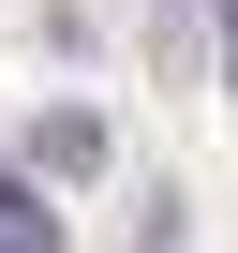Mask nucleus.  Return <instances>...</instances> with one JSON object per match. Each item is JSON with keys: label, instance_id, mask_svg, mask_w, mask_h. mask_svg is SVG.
Listing matches in <instances>:
<instances>
[{"label": "nucleus", "instance_id": "f03ea898", "mask_svg": "<svg viewBox=\"0 0 238 253\" xmlns=\"http://www.w3.org/2000/svg\"><path fill=\"white\" fill-rule=\"evenodd\" d=\"M0 253H60V223H45V194L0 164Z\"/></svg>", "mask_w": 238, "mask_h": 253}, {"label": "nucleus", "instance_id": "7ed1b4c3", "mask_svg": "<svg viewBox=\"0 0 238 253\" xmlns=\"http://www.w3.org/2000/svg\"><path fill=\"white\" fill-rule=\"evenodd\" d=\"M223 75H238V15H223Z\"/></svg>", "mask_w": 238, "mask_h": 253}, {"label": "nucleus", "instance_id": "f257e3e1", "mask_svg": "<svg viewBox=\"0 0 238 253\" xmlns=\"http://www.w3.org/2000/svg\"><path fill=\"white\" fill-rule=\"evenodd\" d=\"M30 164H45V179H104V119H89V104H45V119H30Z\"/></svg>", "mask_w": 238, "mask_h": 253}]
</instances>
